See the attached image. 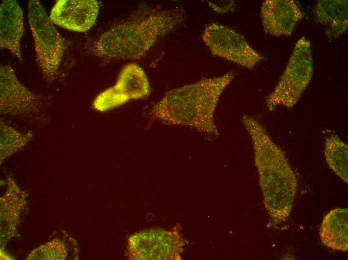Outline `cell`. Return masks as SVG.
Segmentation results:
<instances>
[{
  "label": "cell",
  "mask_w": 348,
  "mask_h": 260,
  "mask_svg": "<svg viewBox=\"0 0 348 260\" xmlns=\"http://www.w3.org/2000/svg\"><path fill=\"white\" fill-rule=\"evenodd\" d=\"M234 76V72H228L170 90L152 107L148 116L152 120L188 127L206 138L216 139L220 132L215 122L216 109Z\"/></svg>",
  "instance_id": "6da1fadb"
},
{
  "label": "cell",
  "mask_w": 348,
  "mask_h": 260,
  "mask_svg": "<svg viewBox=\"0 0 348 260\" xmlns=\"http://www.w3.org/2000/svg\"><path fill=\"white\" fill-rule=\"evenodd\" d=\"M242 122L252 141L265 207L273 224H280L291 214L298 188L296 176L284 152L258 120L245 115Z\"/></svg>",
  "instance_id": "7a4b0ae2"
},
{
  "label": "cell",
  "mask_w": 348,
  "mask_h": 260,
  "mask_svg": "<svg viewBox=\"0 0 348 260\" xmlns=\"http://www.w3.org/2000/svg\"><path fill=\"white\" fill-rule=\"evenodd\" d=\"M146 10L120 22L102 34L92 44V54L108 60H139L185 18L180 9Z\"/></svg>",
  "instance_id": "3957f363"
},
{
  "label": "cell",
  "mask_w": 348,
  "mask_h": 260,
  "mask_svg": "<svg viewBox=\"0 0 348 260\" xmlns=\"http://www.w3.org/2000/svg\"><path fill=\"white\" fill-rule=\"evenodd\" d=\"M0 96L1 116L18 118L41 126L48 124L46 98L27 89L9 65L0 66Z\"/></svg>",
  "instance_id": "277c9868"
},
{
  "label": "cell",
  "mask_w": 348,
  "mask_h": 260,
  "mask_svg": "<svg viewBox=\"0 0 348 260\" xmlns=\"http://www.w3.org/2000/svg\"><path fill=\"white\" fill-rule=\"evenodd\" d=\"M313 72L311 44L302 37L296 42L278 85L266 98L268 110L272 112L280 106L293 107L307 88Z\"/></svg>",
  "instance_id": "5b68a950"
},
{
  "label": "cell",
  "mask_w": 348,
  "mask_h": 260,
  "mask_svg": "<svg viewBox=\"0 0 348 260\" xmlns=\"http://www.w3.org/2000/svg\"><path fill=\"white\" fill-rule=\"evenodd\" d=\"M28 19L38 66L44 78L51 82L58 76L64 52V41L39 0L29 1Z\"/></svg>",
  "instance_id": "8992f818"
},
{
  "label": "cell",
  "mask_w": 348,
  "mask_h": 260,
  "mask_svg": "<svg viewBox=\"0 0 348 260\" xmlns=\"http://www.w3.org/2000/svg\"><path fill=\"white\" fill-rule=\"evenodd\" d=\"M181 226L172 230L152 228L130 236L126 256L132 260H180L188 242L180 234Z\"/></svg>",
  "instance_id": "52a82bcc"
},
{
  "label": "cell",
  "mask_w": 348,
  "mask_h": 260,
  "mask_svg": "<svg viewBox=\"0 0 348 260\" xmlns=\"http://www.w3.org/2000/svg\"><path fill=\"white\" fill-rule=\"evenodd\" d=\"M202 38L213 55L249 70L264 59L243 36L222 24H210L205 28Z\"/></svg>",
  "instance_id": "ba28073f"
},
{
  "label": "cell",
  "mask_w": 348,
  "mask_h": 260,
  "mask_svg": "<svg viewBox=\"0 0 348 260\" xmlns=\"http://www.w3.org/2000/svg\"><path fill=\"white\" fill-rule=\"evenodd\" d=\"M150 92L148 77L144 70L136 64L125 66L115 84L100 94L92 106L99 112H106L131 100L147 97Z\"/></svg>",
  "instance_id": "9c48e42d"
},
{
  "label": "cell",
  "mask_w": 348,
  "mask_h": 260,
  "mask_svg": "<svg viewBox=\"0 0 348 260\" xmlns=\"http://www.w3.org/2000/svg\"><path fill=\"white\" fill-rule=\"evenodd\" d=\"M100 6L96 0H58L53 6L50 19L66 30L84 32L94 24Z\"/></svg>",
  "instance_id": "30bf717a"
},
{
  "label": "cell",
  "mask_w": 348,
  "mask_h": 260,
  "mask_svg": "<svg viewBox=\"0 0 348 260\" xmlns=\"http://www.w3.org/2000/svg\"><path fill=\"white\" fill-rule=\"evenodd\" d=\"M260 15L266 34L274 36H290L303 17L300 8L292 0H266Z\"/></svg>",
  "instance_id": "8fae6325"
},
{
  "label": "cell",
  "mask_w": 348,
  "mask_h": 260,
  "mask_svg": "<svg viewBox=\"0 0 348 260\" xmlns=\"http://www.w3.org/2000/svg\"><path fill=\"white\" fill-rule=\"evenodd\" d=\"M24 12L16 0H4L0 6V46L22 62L20 42L24 34Z\"/></svg>",
  "instance_id": "7c38bea8"
},
{
  "label": "cell",
  "mask_w": 348,
  "mask_h": 260,
  "mask_svg": "<svg viewBox=\"0 0 348 260\" xmlns=\"http://www.w3.org/2000/svg\"><path fill=\"white\" fill-rule=\"evenodd\" d=\"M8 188L0 198V250L16 235L20 215L26 204V194L16 183L11 175L7 176Z\"/></svg>",
  "instance_id": "4fadbf2b"
},
{
  "label": "cell",
  "mask_w": 348,
  "mask_h": 260,
  "mask_svg": "<svg viewBox=\"0 0 348 260\" xmlns=\"http://www.w3.org/2000/svg\"><path fill=\"white\" fill-rule=\"evenodd\" d=\"M322 243L334 251H348V210L338 208L324 217L320 230Z\"/></svg>",
  "instance_id": "5bb4252c"
},
{
  "label": "cell",
  "mask_w": 348,
  "mask_h": 260,
  "mask_svg": "<svg viewBox=\"0 0 348 260\" xmlns=\"http://www.w3.org/2000/svg\"><path fill=\"white\" fill-rule=\"evenodd\" d=\"M348 6L347 0H320L317 2L314 13L319 22L326 26L328 38H338L348 30Z\"/></svg>",
  "instance_id": "9a60e30c"
},
{
  "label": "cell",
  "mask_w": 348,
  "mask_h": 260,
  "mask_svg": "<svg viewBox=\"0 0 348 260\" xmlns=\"http://www.w3.org/2000/svg\"><path fill=\"white\" fill-rule=\"evenodd\" d=\"M325 158L329 168L348 183V146L336 135L328 136L324 144Z\"/></svg>",
  "instance_id": "2e32d148"
},
{
  "label": "cell",
  "mask_w": 348,
  "mask_h": 260,
  "mask_svg": "<svg viewBox=\"0 0 348 260\" xmlns=\"http://www.w3.org/2000/svg\"><path fill=\"white\" fill-rule=\"evenodd\" d=\"M0 160L4 161L24 147L33 138V134L29 131L26 134L20 132L0 119Z\"/></svg>",
  "instance_id": "e0dca14e"
},
{
  "label": "cell",
  "mask_w": 348,
  "mask_h": 260,
  "mask_svg": "<svg viewBox=\"0 0 348 260\" xmlns=\"http://www.w3.org/2000/svg\"><path fill=\"white\" fill-rule=\"evenodd\" d=\"M68 255V250L65 242L56 238L34 250L26 259L64 260Z\"/></svg>",
  "instance_id": "ac0fdd59"
}]
</instances>
